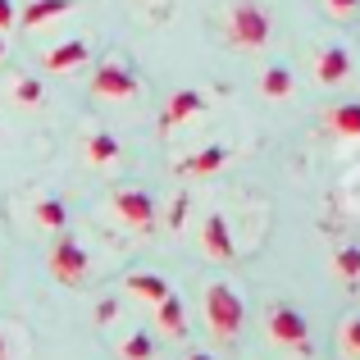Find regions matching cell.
<instances>
[{
    "label": "cell",
    "instance_id": "obj_2",
    "mask_svg": "<svg viewBox=\"0 0 360 360\" xmlns=\"http://www.w3.org/2000/svg\"><path fill=\"white\" fill-rule=\"evenodd\" d=\"M201 306H205V324H210V333L219 338V342H233V338L242 333L246 301H242V292L233 288V283H210L205 297H201Z\"/></svg>",
    "mask_w": 360,
    "mask_h": 360
},
{
    "label": "cell",
    "instance_id": "obj_12",
    "mask_svg": "<svg viewBox=\"0 0 360 360\" xmlns=\"http://www.w3.org/2000/svg\"><path fill=\"white\" fill-rule=\"evenodd\" d=\"M87 55H91V46L82 41V37H69V41L51 46V51L41 55V64H46L51 73H73L78 64H87Z\"/></svg>",
    "mask_w": 360,
    "mask_h": 360
},
{
    "label": "cell",
    "instance_id": "obj_9",
    "mask_svg": "<svg viewBox=\"0 0 360 360\" xmlns=\"http://www.w3.org/2000/svg\"><path fill=\"white\" fill-rule=\"evenodd\" d=\"M229 160H233V150L224 146V141H210V146H201V150H192V155L178 160L174 174H183V178H210V174H219Z\"/></svg>",
    "mask_w": 360,
    "mask_h": 360
},
{
    "label": "cell",
    "instance_id": "obj_1",
    "mask_svg": "<svg viewBox=\"0 0 360 360\" xmlns=\"http://www.w3.org/2000/svg\"><path fill=\"white\" fill-rule=\"evenodd\" d=\"M224 32L238 51H264L274 41V14L260 0H233L224 14Z\"/></svg>",
    "mask_w": 360,
    "mask_h": 360
},
{
    "label": "cell",
    "instance_id": "obj_6",
    "mask_svg": "<svg viewBox=\"0 0 360 360\" xmlns=\"http://www.w3.org/2000/svg\"><path fill=\"white\" fill-rule=\"evenodd\" d=\"M196 242H201L205 260L229 264L233 255H238V238H233V224H229V214H224V210H205L201 229H196Z\"/></svg>",
    "mask_w": 360,
    "mask_h": 360
},
{
    "label": "cell",
    "instance_id": "obj_3",
    "mask_svg": "<svg viewBox=\"0 0 360 360\" xmlns=\"http://www.w3.org/2000/svg\"><path fill=\"white\" fill-rule=\"evenodd\" d=\"M264 333H269V342L278 347V352H292V356H315V342H310V319L301 315L297 306H288V301H278V306L264 310Z\"/></svg>",
    "mask_w": 360,
    "mask_h": 360
},
{
    "label": "cell",
    "instance_id": "obj_25",
    "mask_svg": "<svg viewBox=\"0 0 360 360\" xmlns=\"http://www.w3.org/2000/svg\"><path fill=\"white\" fill-rule=\"evenodd\" d=\"M183 360H214V356H210V352H187Z\"/></svg>",
    "mask_w": 360,
    "mask_h": 360
},
{
    "label": "cell",
    "instance_id": "obj_7",
    "mask_svg": "<svg viewBox=\"0 0 360 360\" xmlns=\"http://www.w3.org/2000/svg\"><path fill=\"white\" fill-rule=\"evenodd\" d=\"M110 205H115V214L128 229H137V233H146V229H155V196L146 192V187H119L115 196H110Z\"/></svg>",
    "mask_w": 360,
    "mask_h": 360
},
{
    "label": "cell",
    "instance_id": "obj_16",
    "mask_svg": "<svg viewBox=\"0 0 360 360\" xmlns=\"http://www.w3.org/2000/svg\"><path fill=\"white\" fill-rule=\"evenodd\" d=\"M64 14H73V0H27L23 5V27L37 32V27H46V23H60Z\"/></svg>",
    "mask_w": 360,
    "mask_h": 360
},
{
    "label": "cell",
    "instance_id": "obj_23",
    "mask_svg": "<svg viewBox=\"0 0 360 360\" xmlns=\"http://www.w3.org/2000/svg\"><path fill=\"white\" fill-rule=\"evenodd\" d=\"M319 5H324V14L333 18V23H352L360 14V0H319Z\"/></svg>",
    "mask_w": 360,
    "mask_h": 360
},
{
    "label": "cell",
    "instance_id": "obj_22",
    "mask_svg": "<svg viewBox=\"0 0 360 360\" xmlns=\"http://www.w3.org/2000/svg\"><path fill=\"white\" fill-rule=\"evenodd\" d=\"M119 356L123 360H150L155 356V342H150V333H132V338L119 342Z\"/></svg>",
    "mask_w": 360,
    "mask_h": 360
},
{
    "label": "cell",
    "instance_id": "obj_8",
    "mask_svg": "<svg viewBox=\"0 0 360 360\" xmlns=\"http://www.w3.org/2000/svg\"><path fill=\"white\" fill-rule=\"evenodd\" d=\"M352 78V51L347 46H319L315 51V82L319 87H342Z\"/></svg>",
    "mask_w": 360,
    "mask_h": 360
},
{
    "label": "cell",
    "instance_id": "obj_13",
    "mask_svg": "<svg viewBox=\"0 0 360 360\" xmlns=\"http://www.w3.org/2000/svg\"><path fill=\"white\" fill-rule=\"evenodd\" d=\"M324 128H328V137L360 141V101H338V105L324 115Z\"/></svg>",
    "mask_w": 360,
    "mask_h": 360
},
{
    "label": "cell",
    "instance_id": "obj_20",
    "mask_svg": "<svg viewBox=\"0 0 360 360\" xmlns=\"http://www.w3.org/2000/svg\"><path fill=\"white\" fill-rule=\"evenodd\" d=\"M9 96H14V105H23V110H37L46 101V91H41V82L37 78H18L14 87H9Z\"/></svg>",
    "mask_w": 360,
    "mask_h": 360
},
{
    "label": "cell",
    "instance_id": "obj_19",
    "mask_svg": "<svg viewBox=\"0 0 360 360\" xmlns=\"http://www.w3.org/2000/svg\"><path fill=\"white\" fill-rule=\"evenodd\" d=\"M333 274H338V283H347V288L360 283V246L356 242L333 246Z\"/></svg>",
    "mask_w": 360,
    "mask_h": 360
},
{
    "label": "cell",
    "instance_id": "obj_26",
    "mask_svg": "<svg viewBox=\"0 0 360 360\" xmlns=\"http://www.w3.org/2000/svg\"><path fill=\"white\" fill-rule=\"evenodd\" d=\"M0 360H9V347H5V333H0Z\"/></svg>",
    "mask_w": 360,
    "mask_h": 360
},
{
    "label": "cell",
    "instance_id": "obj_21",
    "mask_svg": "<svg viewBox=\"0 0 360 360\" xmlns=\"http://www.w3.org/2000/svg\"><path fill=\"white\" fill-rule=\"evenodd\" d=\"M338 347H342V356L360 360V315H347L342 328H338Z\"/></svg>",
    "mask_w": 360,
    "mask_h": 360
},
{
    "label": "cell",
    "instance_id": "obj_10",
    "mask_svg": "<svg viewBox=\"0 0 360 360\" xmlns=\"http://www.w3.org/2000/svg\"><path fill=\"white\" fill-rule=\"evenodd\" d=\"M196 115H205V91H196V87H183V91H174V96L165 101V110H160V128H183L187 119H196Z\"/></svg>",
    "mask_w": 360,
    "mask_h": 360
},
{
    "label": "cell",
    "instance_id": "obj_24",
    "mask_svg": "<svg viewBox=\"0 0 360 360\" xmlns=\"http://www.w3.org/2000/svg\"><path fill=\"white\" fill-rule=\"evenodd\" d=\"M14 23H18V5L14 0H0V32H9Z\"/></svg>",
    "mask_w": 360,
    "mask_h": 360
},
{
    "label": "cell",
    "instance_id": "obj_15",
    "mask_svg": "<svg viewBox=\"0 0 360 360\" xmlns=\"http://www.w3.org/2000/svg\"><path fill=\"white\" fill-rule=\"evenodd\" d=\"M292 91H297V73L288 64H264L260 69V96L264 101H292Z\"/></svg>",
    "mask_w": 360,
    "mask_h": 360
},
{
    "label": "cell",
    "instance_id": "obj_27",
    "mask_svg": "<svg viewBox=\"0 0 360 360\" xmlns=\"http://www.w3.org/2000/svg\"><path fill=\"white\" fill-rule=\"evenodd\" d=\"M0 60H5V32H0Z\"/></svg>",
    "mask_w": 360,
    "mask_h": 360
},
{
    "label": "cell",
    "instance_id": "obj_5",
    "mask_svg": "<svg viewBox=\"0 0 360 360\" xmlns=\"http://www.w3.org/2000/svg\"><path fill=\"white\" fill-rule=\"evenodd\" d=\"M91 96L96 101H115V105L137 101L141 96V78L132 73V64H123L119 55H110V60H101L96 73H91Z\"/></svg>",
    "mask_w": 360,
    "mask_h": 360
},
{
    "label": "cell",
    "instance_id": "obj_17",
    "mask_svg": "<svg viewBox=\"0 0 360 360\" xmlns=\"http://www.w3.org/2000/svg\"><path fill=\"white\" fill-rule=\"evenodd\" d=\"M82 155H87V165H96V169L119 165V160H123V141H119V137H110V132H96V137H87Z\"/></svg>",
    "mask_w": 360,
    "mask_h": 360
},
{
    "label": "cell",
    "instance_id": "obj_4",
    "mask_svg": "<svg viewBox=\"0 0 360 360\" xmlns=\"http://www.w3.org/2000/svg\"><path fill=\"white\" fill-rule=\"evenodd\" d=\"M46 269H51V278L64 283V288H82V283H87V269H91V255L73 233H55L51 251H46Z\"/></svg>",
    "mask_w": 360,
    "mask_h": 360
},
{
    "label": "cell",
    "instance_id": "obj_18",
    "mask_svg": "<svg viewBox=\"0 0 360 360\" xmlns=\"http://www.w3.org/2000/svg\"><path fill=\"white\" fill-rule=\"evenodd\" d=\"M32 219L41 224V229H51V233H64L69 229V205H64L60 196H41V201L32 205Z\"/></svg>",
    "mask_w": 360,
    "mask_h": 360
},
{
    "label": "cell",
    "instance_id": "obj_14",
    "mask_svg": "<svg viewBox=\"0 0 360 360\" xmlns=\"http://www.w3.org/2000/svg\"><path fill=\"white\" fill-rule=\"evenodd\" d=\"M150 315H155V328L165 338H187V306H183V297H178V292H169V297L160 301Z\"/></svg>",
    "mask_w": 360,
    "mask_h": 360
},
{
    "label": "cell",
    "instance_id": "obj_11",
    "mask_svg": "<svg viewBox=\"0 0 360 360\" xmlns=\"http://www.w3.org/2000/svg\"><path fill=\"white\" fill-rule=\"evenodd\" d=\"M123 288H128V297H132V301H141V306H150V310H155L160 301H165L169 292H174V288H169V278H165V274H150V269H137V274H128V283H123Z\"/></svg>",
    "mask_w": 360,
    "mask_h": 360
}]
</instances>
